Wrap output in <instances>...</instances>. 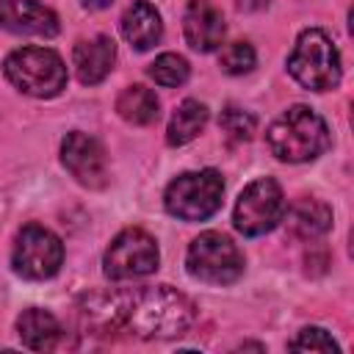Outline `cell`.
I'll use <instances>...</instances> for the list:
<instances>
[{"label":"cell","mask_w":354,"mask_h":354,"mask_svg":"<svg viewBox=\"0 0 354 354\" xmlns=\"http://www.w3.org/2000/svg\"><path fill=\"white\" fill-rule=\"evenodd\" d=\"M80 315L86 326L102 335L130 329L136 337H177L194 324L196 307L185 293L155 285L130 293H91L80 301Z\"/></svg>","instance_id":"cell-1"},{"label":"cell","mask_w":354,"mask_h":354,"mask_svg":"<svg viewBox=\"0 0 354 354\" xmlns=\"http://www.w3.org/2000/svg\"><path fill=\"white\" fill-rule=\"evenodd\" d=\"M268 149L288 163H304L318 158L329 147L326 122L307 105H293L268 127Z\"/></svg>","instance_id":"cell-2"},{"label":"cell","mask_w":354,"mask_h":354,"mask_svg":"<svg viewBox=\"0 0 354 354\" xmlns=\"http://www.w3.org/2000/svg\"><path fill=\"white\" fill-rule=\"evenodd\" d=\"M288 72L310 91L335 88L340 83V55L335 41L318 28L304 30L288 55Z\"/></svg>","instance_id":"cell-3"},{"label":"cell","mask_w":354,"mask_h":354,"mask_svg":"<svg viewBox=\"0 0 354 354\" xmlns=\"http://www.w3.org/2000/svg\"><path fill=\"white\" fill-rule=\"evenodd\" d=\"M6 77L30 97H55L66 86V66L47 47H19L3 64Z\"/></svg>","instance_id":"cell-4"},{"label":"cell","mask_w":354,"mask_h":354,"mask_svg":"<svg viewBox=\"0 0 354 354\" xmlns=\"http://www.w3.org/2000/svg\"><path fill=\"white\" fill-rule=\"evenodd\" d=\"M224 180L216 169L185 171L169 183L163 194V205L174 218L183 221H205L221 207Z\"/></svg>","instance_id":"cell-5"},{"label":"cell","mask_w":354,"mask_h":354,"mask_svg":"<svg viewBox=\"0 0 354 354\" xmlns=\"http://www.w3.org/2000/svg\"><path fill=\"white\" fill-rule=\"evenodd\" d=\"M188 274L199 282L227 285L243 274V254L241 249L221 232H202L191 241L185 254Z\"/></svg>","instance_id":"cell-6"},{"label":"cell","mask_w":354,"mask_h":354,"mask_svg":"<svg viewBox=\"0 0 354 354\" xmlns=\"http://www.w3.org/2000/svg\"><path fill=\"white\" fill-rule=\"evenodd\" d=\"M285 216V196H282V188L271 180V177H260L254 183H249L238 202H235V213H232V221H235V230L254 238V235H263V232H271Z\"/></svg>","instance_id":"cell-7"},{"label":"cell","mask_w":354,"mask_h":354,"mask_svg":"<svg viewBox=\"0 0 354 354\" xmlns=\"http://www.w3.org/2000/svg\"><path fill=\"white\" fill-rule=\"evenodd\" d=\"M11 263L14 271L25 279H50L64 263V243L47 227L28 224L17 235Z\"/></svg>","instance_id":"cell-8"},{"label":"cell","mask_w":354,"mask_h":354,"mask_svg":"<svg viewBox=\"0 0 354 354\" xmlns=\"http://www.w3.org/2000/svg\"><path fill=\"white\" fill-rule=\"evenodd\" d=\"M158 260L160 254L155 238L138 227H127L111 241L102 257V271L108 279H136L152 274L158 268Z\"/></svg>","instance_id":"cell-9"},{"label":"cell","mask_w":354,"mask_h":354,"mask_svg":"<svg viewBox=\"0 0 354 354\" xmlns=\"http://www.w3.org/2000/svg\"><path fill=\"white\" fill-rule=\"evenodd\" d=\"M61 160L69 174L88 188H102L108 180V158L102 144L80 130H72L61 144Z\"/></svg>","instance_id":"cell-10"},{"label":"cell","mask_w":354,"mask_h":354,"mask_svg":"<svg viewBox=\"0 0 354 354\" xmlns=\"http://www.w3.org/2000/svg\"><path fill=\"white\" fill-rule=\"evenodd\" d=\"M0 28L22 36H55L58 17L36 0H0Z\"/></svg>","instance_id":"cell-11"},{"label":"cell","mask_w":354,"mask_h":354,"mask_svg":"<svg viewBox=\"0 0 354 354\" xmlns=\"http://www.w3.org/2000/svg\"><path fill=\"white\" fill-rule=\"evenodd\" d=\"M185 41L199 53H213L224 41V17L210 0H191L183 17Z\"/></svg>","instance_id":"cell-12"},{"label":"cell","mask_w":354,"mask_h":354,"mask_svg":"<svg viewBox=\"0 0 354 354\" xmlns=\"http://www.w3.org/2000/svg\"><path fill=\"white\" fill-rule=\"evenodd\" d=\"M113 61H116V44L111 36L83 39L75 44V53H72V64L83 86H94L105 80L108 72L113 69Z\"/></svg>","instance_id":"cell-13"},{"label":"cell","mask_w":354,"mask_h":354,"mask_svg":"<svg viewBox=\"0 0 354 354\" xmlns=\"http://www.w3.org/2000/svg\"><path fill=\"white\" fill-rule=\"evenodd\" d=\"M17 332L22 346L33 348V351H55L66 343V335L61 329V324L55 321V315H50L47 310L30 307L17 318Z\"/></svg>","instance_id":"cell-14"},{"label":"cell","mask_w":354,"mask_h":354,"mask_svg":"<svg viewBox=\"0 0 354 354\" xmlns=\"http://www.w3.org/2000/svg\"><path fill=\"white\" fill-rule=\"evenodd\" d=\"M163 22L160 14L152 3L136 0L124 14H122V36L136 47V50H149L152 44L160 41Z\"/></svg>","instance_id":"cell-15"},{"label":"cell","mask_w":354,"mask_h":354,"mask_svg":"<svg viewBox=\"0 0 354 354\" xmlns=\"http://www.w3.org/2000/svg\"><path fill=\"white\" fill-rule=\"evenodd\" d=\"M332 227V210L329 205L318 199H299L288 210V230L299 241H315Z\"/></svg>","instance_id":"cell-16"},{"label":"cell","mask_w":354,"mask_h":354,"mask_svg":"<svg viewBox=\"0 0 354 354\" xmlns=\"http://www.w3.org/2000/svg\"><path fill=\"white\" fill-rule=\"evenodd\" d=\"M116 111L130 124H152L158 119V113H160V102H158L152 88L127 86L116 100Z\"/></svg>","instance_id":"cell-17"},{"label":"cell","mask_w":354,"mask_h":354,"mask_svg":"<svg viewBox=\"0 0 354 354\" xmlns=\"http://www.w3.org/2000/svg\"><path fill=\"white\" fill-rule=\"evenodd\" d=\"M205 124H207V108L196 100H185L177 105V111L166 127V141L171 147H183L191 138H196Z\"/></svg>","instance_id":"cell-18"},{"label":"cell","mask_w":354,"mask_h":354,"mask_svg":"<svg viewBox=\"0 0 354 354\" xmlns=\"http://www.w3.org/2000/svg\"><path fill=\"white\" fill-rule=\"evenodd\" d=\"M149 77L158 83V86H166V88H174V86H183L188 80V61L177 53H163L158 55L152 64H149Z\"/></svg>","instance_id":"cell-19"},{"label":"cell","mask_w":354,"mask_h":354,"mask_svg":"<svg viewBox=\"0 0 354 354\" xmlns=\"http://www.w3.org/2000/svg\"><path fill=\"white\" fill-rule=\"evenodd\" d=\"M218 124H221L224 136H227L230 141H235V144H238V141H249L252 133H254V116L246 113L243 108H235V105H227V108L221 111Z\"/></svg>","instance_id":"cell-20"},{"label":"cell","mask_w":354,"mask_h":354,"mask_svg":"<svg viewBox=\"0 0 354 354\" xmlns=\"http://www.w3.org/2000/svg\"><path fill=\"white\" fill-rule=\"evenodd\" d=\"M218 64H221V69L227 75H243V72H249L254 66V50H252L249 41H232V44H227L221 50Z\"/></svg>","instance_id":"cell-21"},{"label":"cell","mask_w":354,"mask_h":354,"mask_svg":"<svg viewBox=\"0 0 354 354\" xmlns=\"http://www.w3.org/2000/svg\"><path fill=\"white\" fill-rule=\"evenodd\" d=\"M293 351H340V346L332 340V335L321 326H307L299 332V337L290 343Z\"/></svg>","instance_id":"cell-22"},{"label":"cell","mask_w":354,"mask_h":354,"mask_svg":"<svg viewBox=\"0 0 354 354\" xmlns=\"http://www.w3.org/2000/svg\"><path fill=\"white\" fill-rule=\"evenodd\" d=\"M235 6H238L241 11H260V8L268 6V0H235Z\"/></svg>","instance_id":"cell-23"},{"label":"cell","mask_w":354,"mask_h":354,"mask_svg":"<svg viewBox=\"0 0 354 354\" xmlns=\"http://www.w3.org/2000/svg\"><path fill=\"white\" fill-rule=\"evenodd\" d=\"M86 8H108L113 0H80Z\"/></svg>","instance_id":"cell-24"}]
</instances>
